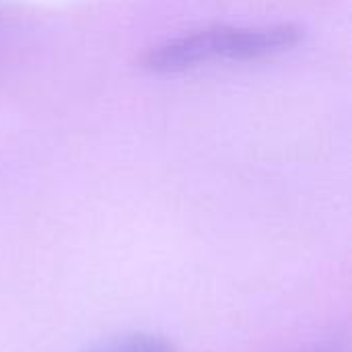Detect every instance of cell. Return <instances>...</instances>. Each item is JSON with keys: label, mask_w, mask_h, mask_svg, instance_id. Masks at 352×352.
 <instances>
[{"label": "cell", "mask_w": 352, "mask_h": 352, "mask_svg": "<svg viewBox=\"0 0 352 352\" xmlns=\"http://www.w3.org/2000/svg\"><path fill=\"white\" fill-rule=\"evenodd\" d=\"M299 33L289 25L280 27H217L167 41L146 56L151 70L171 72L225 60H252L283 52L295 45Z\"/></svg>", "instance_id": "6da1fadb"}, {"label": "cell", "mask_w": 352, "mask_h": 352, "mask_svg": "<svg viewBox=\"0 0 352 352\" xmlns=\"http://www.w3.org/2000/svg\"><path fill=\"white\" fill-rule=\"evenodd\" d=\"M91 352H175V346L163 336L148 334V332H134L103 342Z\"/></svg>", "instance_id": "7a4b0ae2"}, {"label": "cell", "mask_w": 352, "mask_h": 352, "mask_svg": "<svg viewBox=\"0 0 352 352\" xmlns=\"http://www.w3.org/2000/svg\"><path fill=\"white\" fill-rule=\"evenodd\" d=\"M303 352H349L340 342H326V344H316Z\"/></svg>", "instance_id": "3957f363"}]
</instances>
